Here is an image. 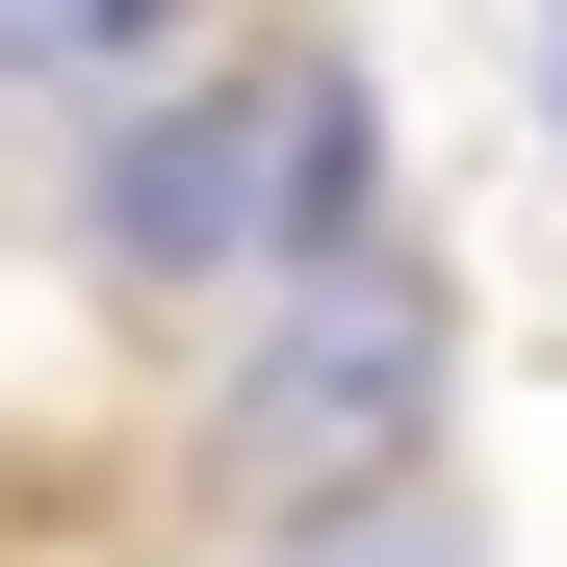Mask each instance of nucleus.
Returning a JSON list of instances; mask_svg holds the SVG:
<instances>
[{
    "label": "nucleus",
    "mask_w": 567,
    "mask_h": 567,
    "mask_svg": "<svg viewBox=\"0 0 567 567\" xmlns=\"http://www.w3.org/2000/svg\"><path fill=\"white\" fill-rule=\"evenodd\" d=\"M464 413V284L413 233H336V258H284L233 284V361H207V516H336V491H388V464H439Z\"/></svg>",
    "instance_id": "nucleus-1"
},
{
    "label": "nucleus",
    "mask_w": 567,
    "mask_h": 567,
    "mask_svg": "<svg viewBox=\"0 0 567 567\" xmlns=\"http://www.w3.org/2000/svg\"><path fill=\"white\" fill-rule=\"evenodd\" d=\"M78 258L104 310H233L284 258V52H181L155 104L78 130Z\"/></svg>",
    "instance_id": "nucleus-2"
},
{
    "label": "nucleus",
    "mask_w": 567,
    "mask_h": 567,
    "mask_svg": "<svg viewBox=\"0 0 567 567\" xmlns=\"http://www.w3.org/2000/svg\"><path fill=\"white\" fill-rule=\"evenodd\" d=\"M181 52H233V0H0V104H27V130H104V104H155Z\"/></svg>",
    "instance_id": "nucleus-3"
},
{
    "label": "nucleus",
    "mask_w": 567,
    "mask_h": 567,
    "mask_svg": "<svg viewBox=\"0 0 567 567\" xmlns=\"http://www.w3.org/2000/svg\"><path fill=\"white\" fill-rule=\"evenodd\" d=\"M233 567H491V516H464L439 464H388V491H336V516H233Z\"/></svg>",
    "instance_id": "nucleus-4"
}]
</instances>
